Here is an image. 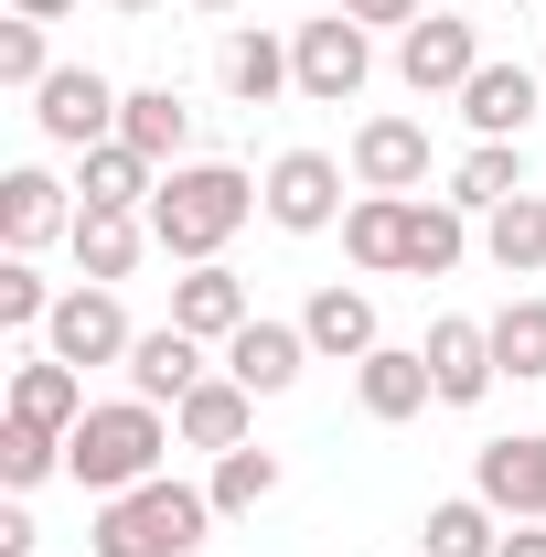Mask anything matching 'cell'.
Segmentation results:
<instances>
[{
    "mask_svg": "<svg viewBox=\"0 0 546 557\" xmlns=\"http://www.w3.org/2000/svg\"><path fill=\"white\" fill-rule=\"evenodd\" d=\"M194 11H236V0H194Z\"/></svg>",
    "mask_w": 546,
    "mask_h": 557,
    "instance_id": "obj_40",
    "label": "cell"
},
{
    "mask_svg": "<svg viewBox=\"0 0 546 557\" xmlns=\"http://www.w3.org/2000/svg\"><path fill=\"white\" fill-rule=\"evenodd\" d=\"M258 194H269V225H289V236H322V225L353 214V205H343V161H333V150H278Z\"/></svg>",
    "mask_w": 546,
    "mask_h": 557,
    "instance_id": "obj_7",
    "label": "cell"
},
{
    "mask_svg": "<svg viewBox=\"0 0 546 557\" xmlns=\"http://www.w3.org/2000/svg\"><path fill=\"white\" fill-rule=\"evenodd\" d=\"M150 194H161V161H139L129 139L75 150V205L86 214H150Z\"/></svg>",
    "mask_w": 546,
    "mask_h": 557,
    "instance_id": "obj_12",
    "label": "cell"
},
{
    "mask_svg": "<svg viewBox=\"0 0 546 557\" xmlns=\"http://www.w3.org/2000/svg\"><path fill=\"white\" fill-rule=\"evenodd\" d=\"M214 75H225V97H236V108H269L278 86H300L278 33H225V44H214Z\"/></svg>",
    "mask_w": 546,
    "mask_h": 557,
    "instance_id": "obj_22",
    "label": "cell"
},
{
    "mask_svg": "<svg viewBox=\"0 0 546 557\" xmlns=\"http://www.w3.org/2000/svg\"><path fill=\"white\" fill-rule=\"evenodd\" d=\"M300 333H311V354H333V364H364V354L386 344V333H375V300H364V289H311V311H300Z\"/></svg>",
    "mask_w": 546,
    "mask_h": 557,
    "instance_id": "obj_21",
    "label": "cell"
},
{
    "mask_svg": "<svg viewBox=\"0 0 546 557\" xmlns=\"http://www.w3.org/2000/svg\"><path fill=\"white\" fill-rule=\"evenodd\" d=\"M161 450H172V429H161V408L150 397H119V408H86L65 429V472L97 504L108 493H139V483H161Z\"/></svg>",
    "mask_w": 546,
    "mask_h": 557,
    "instance_id": "obj_2",
    "label": "cell"
},
{
    "mask_svg": "<svg viewBox=\"0 0 546 557\" xmlns=\"http://www.w3.org/2000/svg\"><path fill=\"white\" fill-rule=\"evenodd\" d=\"M119 139H129L139 161H183V139H194V108H183L172 86H129V108H119Z\"/></svg>",
    "mask_w": 546,
    "mask_h": 557,
    "instance_id": "obj_27",
    "label": "cell"
},
{
    "mask_svg": "<svg viewBox=\"0 0 546 557\" xmlns=\"http://www.w3.org/2000/svg\"><path fill=\"white\" fill-rule=\"evenodd\" d=\"M343 11H353L364 33H408V22H418V11H429V0H343Z\"/></svg>",
    "mask_w": 546,
    "mask_h": 557,
    "instance_id": "obj_35",
    "label": "cell"
},
{
    "mask_svg": "<svg viewBox=\"0 0 546 557\" xmlns=\"http://www.w3.org/2000/svg\"><path fill=\"white\" fill-rule=\"evenodd\" d=\"M0 557H33V515H22V504L0 515Z\"/></svg>",
    "mask_w": 546,
    "mask_h": 557,
    "instance_id": "obj_36",
    "label": "cell"
},
{
    "mask_svg": "<svg viewBox=\"0 0 546 557\" xmlns=\"http://www.w3.org/2000/svg\"><path fill=\"white\" fill-rule=\"evenodd\" d=\"M353 183L364 194H418L429 183V129L418 119H364L353 129Z\"/></svg>",
    "mask_w": 546,
    "mask_h": 557,
    "instance_id": "obj_15",
    "label": "cell"
},
{
    "mask_svg": "<svg viewBox=\"0 0 546 557\" xmlns=\"http://www.w3.org/2000/svg\"><path fill=\"white\" fill-rule=\"evenodd\" d=\"M258 205H269V194H258L236 161H172L161 194H150V247L183 258V269H204V258H225V236H236Z\"/></svg>",
    "mask_w": 546,
    "mask_h": 557,
    "instance_id": "obj_1",
    "label": "cell"
},
{
    "mask_svg": "<svg viewBox=\"0 0 546 557\" xmlns=\"http://www.w3.org/2000/svg\"><path fill=\"white\" fill-rule=\"evenodd\" d=\"M289 75H300V97H311V108H343V97H364V75H375V44H364V22H353V11H322V22H300V33H289Z\"/></svg>",
    "mask_w": 546,
    "mask_h": 557,
    "instance_id": "obj_4",
    "label": "cell"
},
{
    "mask_svg": "<svg viewBox=\"0 0 546 557\" xmlns=\"http://www.w3.org/2000/svg\"><path fill=\"white\" fill-rule=\"evenodd\" d=\"M44 322H54L44 269H33V258H0V333H44Z\"/></svg>",
    "mask_w": 546,
    "mask_h": 557,
    "instance_id": "obj_33",
    "label": "cell"
},
{
    "mask_svg": "<svg viewBox=\"0 0 546 557\" xmlns=\"http://www.w3.org/2000/svg\"><path fill=\"white\" fill-rule=\"evenodd\" d=\"M472 258V225L450 194H408V278H450Z\"/></svg>",
    "mask_w": 546,
    "mask_h": 557,
    "instance_id": "obj_24",
    "label": "cell"
},
{
    "mask_svg": "<svg viewBox=\"0 0 546 557\" xmlns=\"http://www.w3.org/2000/svg\"><path fill=\"white\" fill-rule=\"evenodd\" d=\"M247 418H258V397H247L236 375H204V386L172 408V440H183V450H247Z\"/></svg>",
    "mask_w": 546,
    "mask_h": 557,
    "instance_id": "obj_18",
    "label": "cell"
},
{
    "mask_svg": "<svg viewBox=\"0 0 546 557\" xmlns=\"http://www.w3.org/2000/svg\"><path fill=\"white\" fill-rule=\"evenodd\" d=\"M44 75H54V44H44V22H22V11H11V22H0V86H22V97H33Z\"/></svg>",
    "mask_w": 546,
    "mask_h": 557,
    "instance_id": "obj_34",
    "label": "cell"
},
{
    "mask_svg": "<svg viewBox=\"0 0 546 557\" xmlns=\"http://www.w3.org/2000/svg\"><path fill=\"white\" fill-rule=\"evenodd\" d=\"M204 525H214V493H194V483L161 472V483H139V493H108L97 525H86V547L97 557H194Z\"/></svg>",
    "mask_w": 546,
    "mask_h": 557,
    "instance_id": "obj_3",
    "label": "cell"
},
{
    "mask_svg": "<svg viewBox=\"0 0 546 557\" xmlns=\"http://www.w3.org/2000/svg\"><path fill=\"white\" fill-rule=\"evenodd\" d=\"M482 258H493L504 278H536L546 269V194H514V205L482 214Z\"/></svg>",
    "mask_w": 546,
    "mask_h": 557,
    "instance_id": "obj_26",
    "label": "cell"
},
{
    "mask_svg": "<svg viewBox=\"0 0 546 557\" xmlns=\"http://www.w3.org/2000/svg\"><path fill=\"white\" fill-rule=\"evenodd\" d=\"M504 11H536V0H504Z\"/></svg>",
    "mask_w": 546,
    "mask_h": 557,
    "instance_id": "obj_41",
    "label": "cell"
},
{
    "mask_svg": "<svg viewBox=\"0 0 546 557\" xmlns=\"http://www.w3.org/2000/svg\"><path fill=\"white\" fill-rule=\"evenodd\" d=\"M172 322L194 333V344H236L258 311H247V278L225 269V258H204V269H183L172 278Z\"/></svg>",
    "mask_w": 546,
    "mask_h": 557,
    "instance_id": "obj_13",
    "label": "cell"
},
{
    "mask_svg": "<svg viewBox=\"0 0 546 557\" xmlns=\"http://www.w3.org/2000/svg\"><path fill=\"white\" fill-rule=\"evenodd\" d=\"M472 493L504 515V525H546V429H525V440H493L472 461Z\"/></svg>",
    "mask_w": 546,
    "mask_h": 557,
    "instance_id": "obj_9",
    "label": "cell"
},
{
    "mask_svg": "<svg viewBox=\"0 0 546 557\" xmlns=\"http://www.w3.org/2000/svg\"><path fill=\"white\" fill-rule=\"evenodd\" d=\"M119 108H129V97H119L97 65H54L44 86H33V129L54 139V150H97V139H119Z\"/></svg>",
    "mask_w": 546,
    "mask_h": 557,
    "instance_id": "obj_5",
    "label": "cell"
},
{
    "mask_svg": "<svg viewBox=\"0 0 546 557\" xmlns=\"http://www.w3.org/2000/svg\"><path fill=\"white\" fill-rule=\"evenodd\" d=\"M11 418L75 429V418H86V375H75L65 354H22V364H11Z\"/></svg>",
    "mask_w": 546,
    "mask_h": 557,
    "instance_id": "obj_20",
    "label": "cell"
},
{
    "mask_svg": "<svg viewBox=\"0 0 546 557\" xmlns=\"http://www.w3.org/2000/svg\"><path fill=\"white\" fill-rule=\"evenodd\" d=\"M54 236H75V205H65V183H54L44 161L0 172V247H11V258H33V247H54Z\"/></svg>",
    "mask_w": 546,
    "mask_h": 557,
    "instance_id": "obj_10",
    "label": "cell"
},
{
    "mask_svg": "<svg viewBox=\"0 0 546 557\" xmlns=\"http://www.w3.org/2000/svg\"><path fill=\"white\" fill-rule=\"evenodd\" d=\"M214 515H258V504H269L278 493V450H258V440H247V450H214Z\"/></svg>",
    "mask_w": 546,
    "mask_h": 557,
    "instance_id": "obj_30",
    "label": "cell"
},
{
    "mask_svg": "<svg viewBox=\"0 0 546 557\" xmlns=\"http://www.w3.org/2000/svg\"><path fill=\"white\" fill-rule=\"evenodd\" d=\"M343 258L353 269H408V194H353V214H343Z\"/></svg>",
    "mask_w": 546,
    "mask_h": 557,
    "instance_id": "obj_23",
    "label": "cell"
},
{
    "mask_svg": "<svg viewBox=\"0 0 546 557\" xmlns=\"http://www.w3.org/2000/svg\"><path fill=\"white\" fill-rule=\"evenodd\" d=\"M536 97H546V86L525 65H493V54H482V75L461 86V119H472V139H525Z\"/></svg>",
    "mask_w": 546,
    "mask_h": 557,
    "instance_id": "obj_19",
    "label": "cell"
},
{
    "mask_svg": "<svg viewBox=\"0 0 546 557\" xmlns=\"http://www.w3.org/2000/svg\"><path fill=\"white\" fill-rule=\"evenodd\" d=\"M300 364H311V333H300V322H247V333L225 344V375H236L247 397H289Z\"/></svg>",
    "mask_w": 546,
    "mask_h": 557,
    "instance_id": "obj_16",
    "label": "cell"
},
{
    "mask_svg": "<svg viewBox=\"0 0 546 557\" xmlns=\"http://www.w3.org/2000/svg\"><path fill=\"white\" fill-rule=\"evenodd\" d=\"M11 11H22V22H65L75 0H11Z\"/></svg>",
    "mask_w": 546,
    "mask_h": 557,
    "instance_id": "obj_38",
    "label": "cell"
},
{
    "mask_svg": "<svg viewBox=\"0 0 546 557\" xmlns=\"http://www.w3.org/2000/svg\"><path fill=\"white\" fill-rule=\"evenodd\" d=\"M139 247H150V214H86L75 205V269L97 278V289H119L139 269Z\"/></svg>",
    "mask_w": 546,
    "mask_h": 557,
    "instance_id": "obj_25",
    "label": "cell"
},
{
    "mask_svg": "<svg viewBox=\"0 0 546 557\" xmlns=\"http://www.w3.org/2000/svg\"><path fill=\"white\" fill-rule=\"evenodd\" d=\"M204 386V344L183 333V322H161V333H139L129 344V397H150V408H183Z\"/></svg>",
    "mask_w": 546,
    "mask_h": 557,
    "instance_id": "obj_17",
    "label": "cell"
},
{
    "mask_svg": "<svg viewBox=\"0 0 546 557\" xmlns=\"http://www.w3.org/2000/svg\"><path fill=\"white\" fill-rule=\"evenodd\" d=\"M397 75H408L418 97H461L482 75V33L461 22V11H418L408 33H397Z\"/></svg>",
    "mask_w": 546,
    "mask_h": 557,
    "instance_id": "obj_6",
    "label": "cell"
},
{
    "mask_svg": "<svg viewBox=\"0 0 546 557\" xmlns=\"http://www.w3.org/2000/svg\"><path fill=\"white\" fill-rule=\"evenodd\" d=\"M108 11H161V0H108Z\"/></svg>",
    "mask_w": 546,
    "mask_h": 557,
    "instance_id": "obj_39",
    "label": "cell"
},
{
    "mask_svg": "<svg viewBox=\"0 0 546 557\" xmlns=\"http://www.w3.org/2000/svg\"><path fill=\"white\" fill-rule=\"evenodd\" d=\"M129 311H119V289H97V278H86V289H65V300H54V322H44V354H65L75 375H86V364H129Z\"/></svg>",
    "mask_w": 546,
    "mask_h": 557,
    "instance_id": "obj_8",
    "label": "cell"
},
{
    "mask_svg": "<svg viewBox=\"0 0 546 557\" xmlns=\"http://www.w3.org/2000/svg\"><path fill=\"white\" fill-rule=\"evenodd\" d=\"M353 397H364V418H418V408H439V375H429V344H375L364 364H353Z\"/></svg>",
    "mask_w": 546,
    "mask_h": 557,
    "instance_id": "obj_11",
    "label": "cell"
},
{
    "mask_svg": "<svg viewBox=\"0 0 546 557\" xmlns=\"http://www.w3.org/2000/svg\"><path fill=\"white\" fill-rule=\"evenodd\" d=\"M514 194H525V150L514 139H482L472 161L450 172V205L461 214H493V205H514Z\"/></svg>",
    "mask_w": 546,
    "mask_h": 557,
    "instance_id": "obj_29",
    "label": "cell"
},
{
    "mask_svg": "<svg viewBox=\"0 0 546 557\" xmlns=\"http://www.w3.org/2000/svg\"><path fill=\"white\" fill-rule=\"evenodd\" d=\"M54 472H65V429L0 418V483H11V493H33V483H54Z\"/></svg>",
    "mask_w": 546,
    "mask_h": 557,
    "instance_id": "obj_32",
    "label": "cell"
},
{
    "mask_svg": "<svg viewBox=\"0 0 546 557\" xmlns=\"http://www.w3.org/2000/svg\"><path fill=\"white\" fill-rule=\"evenodd\" d=\"M493 364H504L514 386L546 375V300H504V311H493Z\"/></svg>",
    "mask_w": 546,
    "mask_h": 557,
    "instance_id": "obj_31",
    "label": "cell"
},
{
    "mask_svg": "<svg viewBox=\"0 0 546 557\" xmlns=\"http://www.w3.org/2000/svg\"><path fill=\"white\" fill-rule=\"evenodd\" d=\"M429 375H439V408H482L493 375H504L493 364V322H461V311L429 322Z\"/></svg>",
    "mask_w": 546,
    "mask_h": 557,
    "instance_id": "obj_14",
    "label": "cell"
},
{
    "mask_svg": "<svg viewBox=\"0 0 546 557\" xmlns=\"http://www.w3.org/2000/svg\"><path fill=\"white\" fill-rule=\"evenodd\" d=\"M493 557H546V525H504V547Z\"/></svg>",
    "mask_w": 546,
    "mask_h": 557,
    "instance_id": "obj_37",
    "label": "cell"
},
{
    "mask_svg": "<svg viewBox=\"0 0 546 557\" xmlns=\"http://www.w3.org/2000/svg\"><path fill=\"white\" fill-rule=\"evenodd\" d=\"M493 547H504V515H493L482 493L429 504V525H418V557H493Z\"/></svg>",
    "mask_w": 546,
    "mask_h": 557,
    "instance_id": "obj_28",
    "label": "cell"
}]
</instances>
